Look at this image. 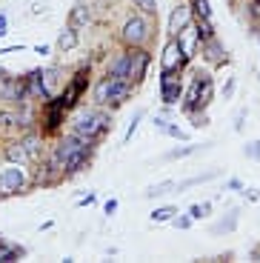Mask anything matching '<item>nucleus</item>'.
I'll return each mask as SVG.
<instances>
[{"mask_svg": "<svg viewBox=\"0 0 260 263\" xmlns=\"http://www.w3.org/2000/svg\"><path fill=\"white\" fill-rule=\"evenodd\" d=\"M146 66H149V54L146 52H129V54H120L112 63L109 74L120 80H137V78H143Z\"/></svg>", "mask_w": 260, "mask_h": 263, "instance_id": "1", "label": "nucleus"}, {"mask_svg": "<svg viewBox=\"0 0 260 263\" xmlns=\"http://www.w3.org/2000/svg\"><path fill=\"white\" fill-rule=\"evenodd\" d=\"M132 92V83L129 80H120V78H103L98 86H95V100L98 103H123Z\"/></svg>", "mask_w": 260, "mask_h": 263, "instance_id": "2", "label": "nucleus"}, {"mask_svg": "<svg viewBox=\"0 0 260 263\" xmlns=\"http://www.w3.org/2000/svg\"><path fill=\"white\" fill-rule=\"evenodd\" d=\"M106 126H109V118H103L100 112H83L78 118V123H75V135H80L86 140H95L106 132Z\"/></svg>", "mask_w": 260, "mask_h": 263, "instance_id": "3", "label": "nucleus"}, {"mask_svg": "<svg viewBox=\"0 0 260 263\" xmlns=\"http://www.w3.org/2000/svg\"><path fill=\"white\" fill-rule=\"evenodd\" d=\"M80 149H89V140L80 138V135H69V138H66L63 143H58V149H54L52 166H54V169H63L66 160L72 158L75 152H80Z\"/></svg>", "mask_w": 260, "mask_h": 263, "instance_id": "4", "label": "nucleus"}, {"mask_svg": "<svg viewBox=\"0 0 260 263\" xmlns=\"http://www.w3.org/2000/svg\"><path fill=\"white\" fill-rule=\"evenodd\" d=\"M23 186H26V175H23V169L9 160V163L0 169V192H3V195H14V192H20Z\"/></svg>", "mask_w": 260, "mask_h": 263, "instance_id": "5", "label": "nucleus"}, {"mask_svg": "<svg viewBox=\"0 0 260 263\" xmlns=\"http://www.w3.org/2000/svg\"><path fill=\"white\" fill-rule=\"evenodd\" d=\"M146 37H149V23H146V17L143 14H132L123 23V40L132 43V46H137V43H143Z\"/></svg>", "mask_w": 260, "mask_h": 263, "instance_id": "6", "label": "nucleus"}, {"mask_svg": "<svg viewBox=\"0 0 260 263\" xmlns=\"http://www.w3.org/2000/svg\"><path fill=\"white\" fill-rule=\"evenodd\" d=\"M183 63H186V58H183L180 46H177V40H169V43H166V49H163V60H160V69H163V74H172V72H177V69H180Z\"/></svg>", "mask_w": 260, "mask_h": 263, "instance_id": "7", "label": "nucleus"}, {"mask_svg": "<svg viewBox=\"0 0 260 263\" xmlns=\"http://www.w3.org/2000/svg\"><path fill=\"white\" fill-rule=\"evenodd\" d=\"M175 40H177V46H180V52H183V58H192L195 54V46H197V40H200V34H197V26H192L189 23L186 29H180V32L175 34Z\"/></svg>", "mask_w": 260, "mask_h": 263, "instance_id": "8", "label": "nucleus"}, {"mask_svg": "<svg viewBox=\"0 0 260 263\" xmlns=\"http://www.w3.org/2000/svg\"><path fill=\"white\" fill-rule=\"evenodd\" d=\"M180 80H175L172 74H163V83H160V98H163V103L166 106H172V103H177L180 100Z\"/></svg>", "mask_w": 260, "mask_h": 263, "instance_id": "9", "label": "nucleus"}, {"mask_svg": "<svg viewBox=\"0 0 260 263\" xmlns=\"http://www.w3.org/2000/svg\"><path fill=\"white\" fill-rule=\"evenodd\" d=\"M192 12H195L192 6H183L180 3V6L172 12V17H169V34H177L180 29H186L189 23H192Z\"/></svg>", "mask_w": 260, "mask_h": 263, "instance_id": "10", "label": "nucleus"}, {"mask_svg": "<svg viewBox=\"0 0 260 263\" xmlns=\"http://www.w3.org/2000/svg\"><path fill=\"white\" fill-rule=\"evenodd\" d=\"M78 29L75 26H69V29H63V32H60V37H58V49L60 52H72L75 46H78Z\"/></svg>", "mask_w": 260, "mask_h": 263, "instance_id": "11", "label": "nucleus"}, {"mask_svg": "<svg viewBox=\"0 0 260 263\" xmlns=\"http://www.w3.org/2000/svg\"><path fill=\"white\" fill-rule=\"evenodd\" d=\"M80 89H83V74H78V78H75V83L69 86V89H66V95H63V106H72L75 100H78Z\"/></svg>", "mask_w": 260, "mask_h": 263, "instance_id": "12", "label": "nucleus"}, {"mask_svg": "<svg viewBox=\"0 0 260 263\" xmlns=\"http://www.w3.org/2000/svg\"><path fill=\"white\" fill-rule=\"evenodd\" d=\"M91 20V12H89V6H75L72 9V26L78 29V26H86Z\"/></svg>", "mask_w": 260, "mask_h": 263, "instance_id": "13", "label": "nucleus"}, {"mask_svg": "<svg viewBox=\"0 0 260 263\" xmlns=\"http://www.w3.org/2000/svg\"><path fill=\"white\" fill-rule=\"evenodd\" d=\"M172 189H177V183H175V180H166V183L149 186V189H146V197H163V195H169Z\"/></svg>", "mask_w": 260, "mask_h": 263, "instance_id": "14", "label": "nucleus"}, {"mask_svg": "<svg viewBox=\"0 0 260 263\" xmlns=\"http://www.w3.org/2000/svg\"><path fill=\"white\" fill-rule=\"evenodd\" d=\"M86 155H89V149H80V152H75L72 158L66 160V166H63V169H66V172H78L80 166L86 163Z\"/></svg>", "mask_w": 260, "mask_h": 263, "instance_id": "15", "label": "nucleus"}, {"mask_svg": "<svg viewBox=\"0 0 260 263\" xmlns=\"http://www.w3.org/2000/svg\"><path fill=\"white\" fill-rule=\"evenodd\" d=\"M9 160H12V163H26V160H29V152L23 149V143L9 146Z\"/></svg>", "mask_w": 260, "mask_h": 263, "instance_id": "16", "label": "nucleus"}, {"mask_svg": "<svg viewBox=\"0 0 260 263\" xmlns=\"http://www.w3.org/2000/svg\"><path fill=\"white\" fill-rule=\"evenodd\" d=\"M172 215H177L175 206H160V209L152 212V220H155V223H166V220H172Z\"/></svg>", "mask_w": 260, "mask_h": 263, "instance_id": "17", "label": "nucleus"}, {"mask_svg": "<svg viewBox=\"0 0 260 263\" xmlns=\"http://www.w3.org/2000/svg\"><path fill=\"white\" fill-rule=\"evenodd\" d=\"M206 52H209V60H215V63H220V60H223V49H220V43H217L215 37L206 40Z\"/></svg>", "mask_w": 260, "mask_h": 263, "instance_id": "18", "label": "nucleus"}, {"mask_svg": "<svg viewBox=\"0 0 260 263\" xmlns=\"http://www.w3.org/2000/svg\"><path fill=\"white\" fill-rule=\"evenodd\" d=\"M197 26V34H200V40H212L215 37V32H212V23H209V17H200L195 23Z\"/></svg>", "mask_w": 260, "mask_h": 263, "instance_id": "19", "label": "nucleus"}, {"mask_svg": "<svg viewBox=\"0 0 260 263\" xmlns=\"http://www.w3.org/2000/svg\"><path fill=\"white\" fill-rule=\"evenodd\" d=\"M209 209H212V203H195L189 209V217H192V220H200V217L209 215Z\"/></svg>", "mask_w": 260, "mask_h": 263, "instance_id": "20", "label": "nucleus"}, {"mask_svg": "<svg viewBox=\"0 0 260 263\" xmlns=\"http://www.w3.org/2000/svg\"><path fill=\"white\" fill-rule=\"evenodd\" d=\"M234 226H237V215H232L226 220V223H217V226H212V232H215V235H220V232H232Z\"/></svg>", "mask_w": 260, "mask_h": 263, "instance_id": "21", "label": "nucleus"}, {"mask_svg": "<svg viewBox=\"0 0 260 263\" xmlns=\"http://www.w3.org/2000/svg\"><path fill=\"white\" fill-rule=\"evenodd\" d=\"M135 6L146 14H155L157 12V0H135Z\"/></svg>", "mask_w": 260, "mask_h": 263, "instance_id": "22", "label": "nucleus"}, {"mask_svg": "<svg viewBox=\"0 0 260 263\" xmlns=\"http://www.w3.org/2000/svg\"><path fill=\"white\" fill-rule=\"evenodd\" d=\"M140 118H143V112H135V118H132L129 129H126V135H123V143H129V140H132V135L137 132V123H140Z\"/></svg>", "mask_w": 260, "mask_h": 263, "instance_id": "23", "label": "nucleus"}, {"mask_svg": "<svg viewBox=\"0 0 260 263\" xmlns=\"http://www.w3.org/2000/svg\"><path fill=\"white\" fill-rule=\"evenodd\" d=\"M160 132H166L169 138H177V140H186V132L183 129H177V126H172V123H163V129Z\"/></svg>", "mask_w": 260, "mask_h": 263, "instance_id": "24", "label": "nucleus"}, {"mask_svg": "<svg viewBox=\"0 0 260 263\" xmlns=\"http://www.w3.org/2000/svg\"><path fill=\"white\" fill-rule=\"evenodd\" d=\"M23 149L29 152V158H34V155H38V138H34V135H29V138L23 140Z\"/></svg>", "mask_w": 260, "mask_h": 263, "instance_id": "25", "label": "nucleus"}, {"mask_svg": "<svg viewBox=\"0 0 260 263\" xmlns=\"http://www.w3.org/2000/svg\"><path fill=\"white\" fill-rule=\"evenodd\" d=\"M195 12L200 14V17H209V14H212V9H209V0H195Z\"/></svg>", "mask_w": 260, "mask_h": 263, "instance_id": "26", "label": "nucleus"}, {"mask_svg": "<svg viewBox=\"0 0 260 263\" xmlns=\"http://www.w3.org/2000/svg\"><path fill=\"white\" fill-rule=\"evenodd\" d=\"M192 152H195V146H183V149H175V152H169L166 158H169V160H175V158H186V155H192Z\"/></svg>", "mask_w": 260, "mask_h": 263, "instance_id": "27", "label": "nucleus"}, {"mask_svg": "<svg viewBox=\"0 0 260 263\" xmlns=\"http://www.w3.org/2000/svg\"><path fill=\"white\" fill-rule=\"evenodd\" d=\"M246 155H249V158H254V160H260V140H254V143L246 146Z\"/></svg>", "mask_w": 260, "mask_h": 263, "instance_id": "28", "label": "nucleus"}, {"mask_svg": "<svg viewBox=\"0 0 260 263\" xmlns=\"http://www.w3.org/2000/svg\"><path fill=\"white\" fill-rule=\"evenodd\" d=\"M12 257H14V249H12V246H3V243H0V260H12Z\"/></svg>", "mask_w": 260, "mask_h": 263, "instance_id": "29", "label": "nucleus"}, {"mask_svg": "<svg viewBox=\"0 0 260 263\" xmlns=\"http://www.w3.org/2000/svg\"><path fill=\"white\" fill-rule=\"evenodd\" d=\"M9 34V20H6V14H0V37H6Z\"/></svg>", "mask_w": 260, "mask_h": 263, "instance_id": "30", "label": "nucleus"}, {"mask_svg": "<svg viewBox=\"0 0 260 263\" xmlns=\"http://www.w3.org/2000/svg\"><path fill=\"white\" fill-rule=\"evenodd\" d=\"M243 120H246V109H240V112L234 115V129H240V126H243Z\"/></svg>", "mask_w": 260, "mask_h": 263, "instance_id": "31", "label": "nucleus"}, {"mask_svg": "<svg viewBox=\"0 0 260 263\" xmlns=\"http://www.w3.org/2000/svg\"><path fill=\"white\" fill-rule=\"evenodd\" d=\"M175 226H177V229H189V226H192V217H177Z\"/></svg>", "mask_w": 260, "mask_h": 263, "instance_id": "32", "label": "nucleus"}, {"mask_svg": "<svg viewBox=\"0 0 260 263\" xmlns=\"http://www.w3.org/2000/svg\"><path fill=\"white\" fill-rule=\"evenodd\" d=\"M12 123H14V118H12L9 112H3V115H0V126H12Z\"/></svg>", "mask_w": 260, "mask_h": 263, "instance_id": "33", "label": "nucleus"}, {"mask_svg": "<svg viewBox=\"0 0 260 263\" xmlns=\"http://www.w3.org/2000/svg\"><path fill=\"white\" fill-rule=\"evenodd\" d=\"M232 92H234V78L229 80V83H226V89H223V95H226V98H229V95H232Z\"/></svg>", "mask_w": 260, "mask_h": 263, "instance_id": "34", "label": "nucleus"}, {"mask_svg": "<svg viewBox=\"0 0 260 263\" xmlns=\"http://www.w3.org/2000/svg\"><path fill=\"white\" fill-rule=\"evenodd\" d=\"M249 200H260V192L257 189H249Z\"/></svg>", "mask_w": 260, "mask_h": 263, "instance_id": "35", "label": "nucleus"}, {"mask_svg": "<svg viewBox=\"0 0 260 263\" xmlns=\"http://www.w3.org/2000/svg\"><path fill=\"white\" fill-rule=\"evenodd\" d=\"M115 209H117V203H115V200H109V203H106V215H112Z\"/></svg>", "mask_w": 260, "mask_h": 263, "instance_id": "36", "label": "nucleus"}]
</instances>
